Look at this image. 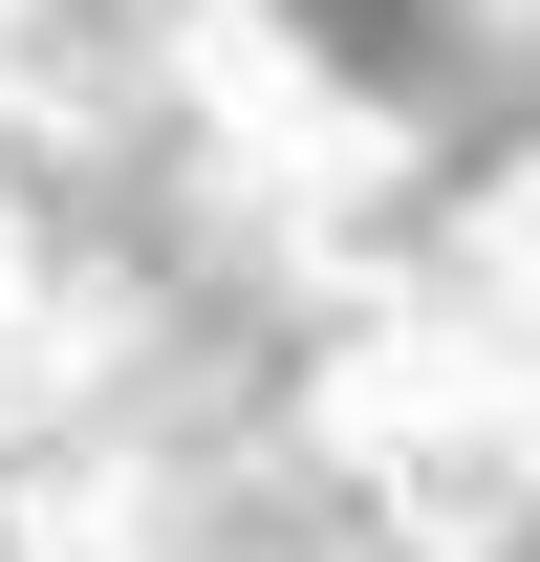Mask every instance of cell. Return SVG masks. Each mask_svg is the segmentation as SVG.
Instances as JSON below:
<instances>
[{
  "instance_id": "1",
  "label": "cell",
  "mask_w": 540,
  "mask_h": 562,
  "mask_svg": "<svg viewBox=\"0 0 540 562\" xmlns=\"http://www.w3.org/2000/svg\"><path fill=\"white\" fill-rule=\"evenodd\" d=\"M303 44H325L368 109H432V173H410V216H454L475 173H519L540 151V66L497 44V0H281Z\"/></svg>"
},
{
  "instance_id": "2",
  "label": "cell",
  "mask_w": 540,
  "mask_h": 562,
  "mask_svg": "<svg viewBox=\"0 0 540 562\" xmlns=\"http://www.w3.org/2000/svg\"><path fill=\"white\" fill-rule=\"evenodd\" d=\"M497 562H540V541H497Z\"/></svg>"
}]
</instances>
